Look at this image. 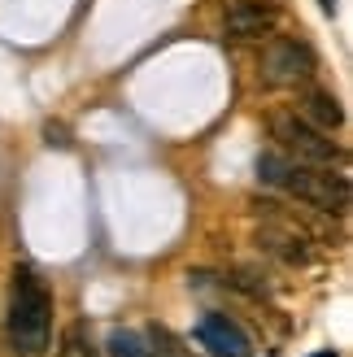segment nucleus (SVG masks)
<instances>
[{
  "mask_svg": "<svg viewBox=\"0 0 353 357\" xmlns=\"http://www.w3.org/2000/svg\"><path fill=\"white\" fill-rule=\"evenodd\" d=\"M57 357H100V353H96V344H92V340H87V331L75 323V327H70V331L61 335Z\"/></svg>",
  "mask_w": 353,
  "mask_h": 357,
  "instance_id": "nucleus-11",
  "label": "nucleus"
},
{
  "mask_svg": "<svg viewBox=\"0 0 353 357\" xmlns=\"http://www.w3.org/2000/svg\"><path fill=\"white\" fill-rule=\"evenodd\" d=\"M275 22H279L275 0H227L223 9V31L232 40H262L275 31Z\"/></svg>",
  "mask_w": 353,
  "mask_h": 357,
  "instance_id": "nucleus-5",
  "label": "nucleus"
},
{
  "mask_svg": "<svg viewBox=\"0 0 353 357\" xmlns=\"http://www.w3.org/2000/svg\"><path fill=\"white\" fill-rule=\"evenodd\" d=\"M266 127H271L275 149L284 153L288 162H296V166H331V162H340V149L327 139V131H319L314 122H306L296 109H275L266 118Z\"/></svg>",
  "mask_w": 353,
  "mask_h": 357,
  "instance_id": "nucleus-2",
  "label": "nucleus"
},
{
  "mask_svg": "<svg viewBox=\"0 0 353 357\" xmlns=\"http://www.w3.org/2000/svg\"><path fill=\"white\" fill-rule=\"evenodd\" d=\"M262 79L271 87H301L314 79V52L306 40H292V35H275L262 52Z\"/></svg>",
  "mask_w": 353,
  "mask_h": 357,
  "instance_id": "nucleus-4",
  "label": "nucleus"
},
{
  "mask_svg": "<svg viewBox=\"0 0 353 357\" xmlns=\"http://www.w3.org/2000/svg\"><path fill=\"white\" fill-rule=\"evenodd\" d=\"M296 114H301L306 122H314L319 131H327V135H331V131H336L340 122H345L340 100L331 96V92H323V87H310V92H306V100H301V109H296Z\"/></svg>",
  "mask_w": 353,
  "mask_h": 357,
  "instance_id": "nucleus-8",
  "label": "nucleus"
},
{
  "mask_svg": "<svg viewBox=\"0 0 353 357\" xmlns=\"http://www.w3.org/2000/svg\"><path fill=\"white\" fill-rule=\"evenodd\" d=\"M44 139H48V144H57V149H66V144H70V131L61 127V122H48V127H44Z\"/></svg>",
  "mask_w": 353,
  "mask_h": 357,
  "instance_id": "nucleus-12",
  "label": "nucleus"
},
{
  "mask_svg": "<svg viewBox=\"0 0 353 357\" xmlns=\"http://www.w3.org/2000/svg\"><path fill=\"white\" fill-rule=\"evenodd\" d=\"M144 340H149L153 357H192V353L183 349V340H179V335H174V331H166V327H157V323L144 331Z\"/></svg>",
  "mask_w": 353,
  "mask_h": 357,
  "instance_id": "nucleus-10",
  "label": "nucleus"
},
{
  "mask_svg": "<svg viewBox=\"0 0 353 357\" xmlns=\"http://www.w3.org/2000/svg\"><path fill=\"white\" fill-rule=\"evenodd\" d=\"M257 244L266 248V253H275L279 261H288V266H306L310 261L306 236H301V231H292V227H262L257 231Z\"/></svg>",
  "mask_w": 353,
  "mask_h": 357,
  "instance_id": "nucleus-7",
  "label": "nucleus"
},
{
  "mask_svg": "<svg viewBox=\"0 0 353 357\" xmlns=\"http://www.w3.org/2000/svg\"><path fill=\"white\" fill-rule=\"evenodd\" d=\"M52 335V292L35 271H13L9 292V344L17 357H44Z\"/></svg>",
  "mask_w": 353,
  "mask_h": 357,
  "instance_id": "nucleus-1",
  "label": "nucleus"
},
{
  "mask_svg": "<svg viewBox=\"0 0 353 357\" xmlns=\"http://www.w3.org/2000/svg\"><path fill=\"white\" fill-rule=\"evenodd\" d=\"M105 349H110V357H153L144 331H131V327H114Z\"/></svg>",
  "mask_w": 353,
  "mask_h": 357,
  "instance_id": "nucleus-9",
  "label": "nucleus"
},
{
  "mask_svg": "<svg viewBox=\"0 0 353 357\" xmlns=\"http://www.w3.org/2000/svg\"><path fill=\"white\" fill-rule=\"evenodd\" d=\"M197 340L214 353V357H249L253 353V340H249V331H244L236 318H227V314H201V323H197Z\"/></svg>",
  "mask_w": 353,
  "mask_h": 357,
  "instance_id": "nucleus-6",
  "label": "nucleus"
},
{
  "mask_svg": "<svg viewBox=\"0 0 353 357\" xmlns=\"http://www.w3.org/2000/svg\"><path fill=\"white\" fill-rule=\"evenodd\" d=\"M310 357H336V353H331V349H323V353H310Z\"/></svg>",
  "mask_w": 353,
  "mask_h": 357,
  "instance_id": "nucleus-13",
  "label": "nucleus"
},
{
  "mask_svg": "<svg viewBox=\"0 0 353 357\" xmlns=\"http://www.w3.org/2000/svg\"><path fill=\"white\" fill-rule=\"evenodd\" d=\"M279 188L292 192L296 201L323 209V213H336V218L349 213V178L331 174V166H296V162H288Z\"/></svg>",
  "mask_w": 353,
  "mask_h": 357,
  "instance_id": "nucleus-3",
  "label": "nucleus"
}]
</instances>
